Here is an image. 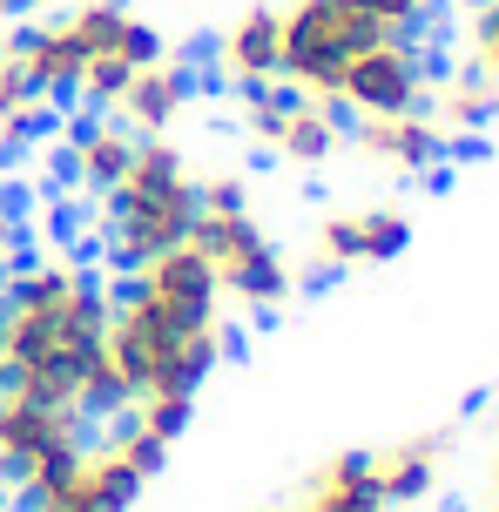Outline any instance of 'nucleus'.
Here are the masks:
<instances>
[{
  "label": "nucleus",
  "instance_id": "obj_24",
  "mask_svg": "<svg viewBox=\"0 0 499 512\" xmlns=\"http://www.w3.org/2000/svg\"><path fill=\"white\" fill-rule=\"evenodd\" d=\"M21 7H41V0H21Z\"/></svg>",
  "mask_w": 499,
  "mask_h": 512
},
{
  "label": "nucleus",
  "instance_id": "obj_17",
  "mask_svg": "<svg viewBox=\"0 0 499 512\" xmlns=\"http://www.w3.org/2000/svg\"><path fill=\"white\" fill-rule=\"evenodd\" d=\"M425 115L439 122V135L446 142H473L479 128H493L499 115V81H486L479 68H439L432 75V95H425Z\"/></svg>",
  "mask_w": 499,
  "mask_h": 512
},
{
  "label": "nucleus",
  "instance_id": "obj_20",
  "mask_svg": "<svg viewBox=\"0 0 499 512\" xmlns=\"http://www.w3.org/2000/svg\"><path fill=\"white\" fill-rule=\"evenodd\" d=\"M466 68L499 81V0H473L466 14Z\"/></svg>",
  "mask_w": 499,
  "mask_h": 512
},
{
  "label": "nucleus",
  "instance_id": "obj_11",
  "mask_svg": "<svg viewBox=\"0 0 499 512\" xmlns=\"http://www.w3.org/2000/svg\"><path fill=\"white\" fill-rule=\"evenodd\" d=\"M412 243V216L398 203H351V209H331L317 216V236L311 250L324 270H365V263H392L405 256Z\"/></svg>",
  "mask_w": 499,
  "mask_h": 512
},
{
  "label": "nucleus",
  "instance_id": "obj_22",
  "mask_svg": "<svg viewBox=\"0 0 499 512\" xmlns=\"http://www.w3.org/2000/svg\"><path fill=\"white\" fill-rule=\"evenodd\" d=\"M7 14H21V0H0V21H7Z\"/></svg>",
  "mask_w": 499,
  "mask_h": 512
},
{
  "label": "nucleus",
  "instance_id": "obj_21",
  "mask_svg": "<svg viewBox=\"0 0 499 512\" xmlns=\"http://www.w3.org/2000/svg\"><path fill=\"white\" fill-rule=\"evenodd\" d=\"M21 236H27V223L0 203V270H14V263H21Z\"/></svg>",
  "mask_w": 499,
  "mask_h": 512
},
{
  "label": "nucleus",
  "instance_id": "obj_8",
  "mask_svg": "<svg viewBox=\"0 0 499 512\" xmlns=\"http://www.w3.org/2000/svg\"><path fill=\"white\" fill-rule=\"evenodd\" d=\"M432 75H439V61L425 48V34H385L344 61L331 108L338 115H405V108H425Z\"/></svg>",
  "mask_w": 499,
  "mask_h": 512
},
{
  "label": "nucleus",
  "instance_id": "obj_23",
  "mask_svg": "<svg viewBox=\"0 0 499 512\" xmlns=\"http://www.w3.org/2000/svg\"><path fill=\"white\" fill-rule=\"evenodd\" d=\"M493 486H499V459H493Z\"/></svg>",
  "mask_w": 499,
  "mask_h": 512
},
{
  "label": "nucleus",
  "instance_id": "obj_6",
  "mask_svg": "<svg viewBox=\"0 0 499 512\" xmlns=\"http://www.w3.org/2000/svg\"><path fill=\"white\" fill-rule=\"evenodd\" d=\"M162 459H169V445L135 432V425L95 438V445L81 438L54 472H41L21 492V512H129L142 486L162 472Z\"/></svg>",
  "mask_w": 499,
  "mask_h": 512
},
{
  "label": "nucleus",
  "instance_id": "obj_12",
  "mask_svg": "<svg viewBox=\"0 0 499 512\" xmlns=\"http://www.w3.org/2000/svg\"><path fill=\"white\" fill-rule=\"evenodd\" d=\"M344 142L365 155L371 169H385V176H432L452 149L425 108H405V115H358V122L344 128Z\"/></svg>",
  "mask_w": 499,
  "mask_h": 512
},
{
  "label": "nucleus",
  "instance_id": "obj_2",
  "mask_svg": "<svg viewBox=\"0 0 499 512\" xmlns=\"http://www.w3.org/2000/svg\"><path fill=\"white\" fill-rule=\"evenodd\" d=\"M108 277L75 250L27 256L0 270V371L34 398L75 405L81 418H129L108 371Z\"/></svg>",
  "mask_w": 499,
  "mask_h": 512
},
{
  "label": "nucleus",
  "instance_id": "obj_14",
  "mask_svg": "<svg viewBox=\"0 0 499 512\" xmlns=\"http://www.w3.org/2000/svg\"><path fill=\"white\" fill-rule=\"evenodd\" d=\"M290 512H392L378 492L371 452H331L304 472V486L290 492Z\"/></svg>",
  "mask_w": 499,
  "mask_h": 512
},
{
  "label": "nucleus",
  "instance_id": "obj_7",
  "mask_svg": "<svg viewBox=\"0 0 499 512\" xmlns=\"http://www.w3.org/2000/svg\"><path fill=\"white\" fill-rule=\"evenodd\" d=\"M277 21H284V68H277V81L290 95H311V102H331L344 61L392 34L371 14V0H284Z\"/></svg>",
  "mask_w": 499,
  "mask_h": 512
},
{
  "label": "nucleus",
  "instance_id": "obj_25",
  "mask_svg": "<svg viewBox=\"0 0 499 512\" xmlns=\"http://www.w3.org/2000/svg\"><path fill=\"white\" fill-rule=\"evenodd\" d=\"M0 384H7V371H0Z\"/></svg>",
  "mask_w": 499,
  "mask_h": 512
},
{
  "label": "nucleus",
  "instance_id": "obj_26",
  "mask_svg": "<svg viewBox=\"0 0 499 512\" xmlns=\"http://www.w3.org/2000/svg\"><path fill=\"white\" fill-rule=\"evenodd\" d=\"M493 512H499V506H493Z\"/></svg>",
  "mask_w": 499,
  "mask_h": 512
},
{
  "label": "nucleus",
  "instance_id": "obj_1",
  "mask_svg": "<svg viewBox=\"0 0 499 512\" xmlns=\"http://www.w3.org/2000/svg\"><path fill=\"white\" fill-rule=\"evenodd\" d=\"M115 310H108V371L129 398V425L149 438H183L196 391L230 351V317H223V290H216L210 263L196 243L162 250L149 263L122 270Z\"/></svg>",
  "mask_w": 499,
  "mask_h": 512
},
{
  "label": "nucleus",
  "instance_id": "obj_9",
  "mask_svg": "<svg viewBox=\"0 0 499 512\" xmlns=\"http://www.w3.org/2000/svg\"><path fill=\"white\" fill-rule=\"evenodd\" d=\"M81 418L75 405L34 398L21 384H0V492H27L41 472L68 459L81 445Z\"/></svg>",
  "mask_w": 499,
  "mask_h": 512
},
{
  "label": "nucleus",
  "instance_id": "obj_18",
  "mask_svg": "<svg viewBox=\"0 0 499 512\" xmlns=\"http://www.w3.org/2000/svg\"><path fill=\"white\" fill-rule=\"evenodd\" d=\"M378 465V492H385V506H419L425 492L439 486V465H446V432H419V438H398L385 452H371Z\"/></svg>",
  "mask_w": 499,
  "mask_h": 512
},
{
  "label": "nucleus",
  "instance_id": "obj_10",
  "mask_svg": "<svg viewBox=\"0 0 499 512\" xmlns=\"http://www.w3.org/2000/svg\"><path fill=\"white\" fill-rule=\"evenodd\" d=\"M284 68V21H277V0H250L230 21L210 34V81L230 95L270 88Z\"/></svg>",
  "mask_w": 499,
  "mask_h": 512
},
{
  "label": "nucleus",
  "instance_id": "obj_13",
  "mask_svg": "<svg viewBox=\"0 0 499 512\" xmlns=\"http://www.w3.org/2000/svg\"><path fill=\"white\" fill-rule=\"evenodd\" d=\"M196 88H203V75L189 68L183 54H156L149 68H135V81L115 95L108 115L129 128V135H169L196 108Z\"/></svg>",
  "mask_w": 499,
  "mask_h": 512
},
{
  "label": "nucleus",
  "instance_id": "obj_5",
  "mask_svg": "<svg viewBox=\"0 0 499 512\" xmlns=\"http://www.w3.org/2000/svg\"><path fill=\"white\" fill-rule=\"evenodd\" d=\"M196 256L210 263L223 304L250 310V317H270V310L290 297V256L270 243L263 216L243 203V176H203V216L189 230Z\"/></svg>",
  "mask_w": 499,
  "mask_h": 512
},
{
  "label": "nucleus",
  "instance_id": "obj_15",
  "mask_svg": "<svg viewBox=\"0 0 499 512\" xmlns=\"http://www.w3.org/2000/svg\"><path fill=\"white\" fill-rule=\"evenodd\" d=\"M142 135H129V128L115 122V115H81L75 128H68V142H61V169H68V182H75L81 196H102L108 182L129 169V155Z\"/></svg>",
  "mask_w": 499,
  "mask_h": 512
},
{
  "label": "nucleus",
  "instance_id": "obj_16",
  "mask_svg": "<svg viewBox=\"0 0 499 512\" xmlns=\"http://www.w3.org/2000/svg\"><path fill=\"white\" fill-rule=\"evenodd\" d=\"M344 149V122L331 102H311V95H284L277 108V122L263 135V155H277V162H297V169H317V162H331Z\"/></svg>",
  "mask_w": 499,
  "mask_h": 512
},
{
  "label": "nucleus",
  "instance_id": "obj_19",
  "mask_svg": "<svg viewBox=\"0 0 499 512\" xmlns=\"http://www.w3.org/2000/svg\"><path fill=\"white\" fill-rule=\"evenodd\" d=\"M48 115H54V102L21 75V61L0 48V149H27Z\"/></svg>",
  "mask_w": 499,
  "mask_h": 512
},
{
  "label": "nucleus",
  "instance_id": "obj_3",
  "mask_svg": "<svg viewBox=\"0 0 499 512\" xmlns=\"http://www.w3.org/2000/svg\"><path fill=\"white\" fill-rule=\"evenodd\" d=\"M7 54L21 61V75L61 102H88V108H115V95L135 81V68H149L162 48V27H149L129 0H75L61 14H41L7 34Z\"/></svg>",
  "mask_w": 499,
  "mask_h": 512
},
{
  "label": "nucleus",
  "instance_id": "obj_4",
  "mask_svg": "<svg viewBox=\"0 0 499 512\" xmlns=\"http://www.w3.org/2000/svg\"><path fill=\"white\" fill-rule=\"evenodd\" d=\"M203 216V176L169 135H142L129 169L95 196V243L115 270H135L162 250H183Z\"/></svg>",
  "mask_w": 499,
  "mask_h": 512
}]
</instances>
